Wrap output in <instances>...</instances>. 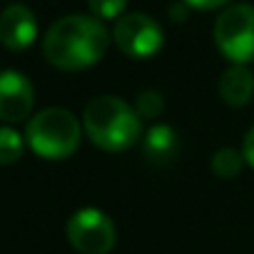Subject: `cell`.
Here are the masks:
<instances>
[{
	"mask_svg": "<svg viewBox=\"0 0 254 254\" xmlns=\"http://www.w3.org/2000/svg\"><path fill=\"white\" fill-rule=\"evenodd\" d=\"M25 140L13 127H0V165H13L23 157Z\"/></svg>",
	"mask_w": 254,
	"mask_h": 254,
	"instance_id": "7c38bea8",
	"label": "cell"
},
{
	"mask_svg": "<svg viewBox=\"0 0 254 254\" xmlns=\"http://www.w3.org/2000/svg\"><path fill=\"white\" fill-rule=\"evenodd\" d=\"M38 38V20L25 5H8L0 13V45L20 53L30 48Z\"/></svg>",
	"mask_w": 254,
	"mask_h": 254,
	"instance_id": "ba28073f",
	"label": "cell"
},
{
	"mask_svg": "<svg viewBox=\"0 0 254 254\" xmlns=\"http://www.w3.org/2000/svg\"><path fill=\"white\" fill-rule=\"evenodd\" d=\"M142 152L152 165H167L180 152V137L170 125H152L142 137Z\"/></svg>",
	"mask_w": 254,
	"mask_h": 254,
	"instance_id": "30bf717a",
	"label": "cell"
},
{
	"mask_svg": "<svg viewBox=\"0 0 254 254\" xmlns=\"http://www.w3.org/2000/svg\"><path fill=\"white\" fill-rule=\"evenodd\" d=\"M242 165H244V155L237 152V150H232V147L217 150V152L212 155V162H209L212 172H214L217 177H222V180H234V177L242 172Z\"/></svg>",
	"mask_w": 254,
	"mask_h": 254,
	"instance_id": "8fae6325",
	"label": "cell"
},
{
	"mask_svg": "<svg viewBox=\"0 0 254 254\" xmlns=\"http://www.w3.org/2000/svg\"><path fill=\"white\" fill-rule=\"evenodd\" d=\"M135 110H137L140 117H145V120H155V117L162 115V110H165V100H162V95H160L157 90H142V92L137 95V100H135Z\"/></svg>",
	"mask_w": 254,
	"mask_h": 254,
	"instance_id": "4fadbf2b",
	"label": "cell"
},
{
	"mask_svg": "<svg viewBox=\"0 0 254 254\" xmlns=\"http://www.w3.org/2000/svg\"><path fill=\"white\" fill-rule=\"evenodd\" d=\"M242 155H244V162H247L249 167H254V127L247 132V137H244V142H242Z\"/></svg>",
	"mask_w": 254,
	"mask_h": 254,
	"instance_id": "2e32d148",
	"label": "cell"
},
{
	"mask_svg": "<svg viewBox=\"0 0 254 254\" xmlns=\"http://www.w3.org/2000/svg\"><path fill=\"white\" fill-rule=\"evenodd\" d=\"M87 5L97 20H120L127 0H87Z\"/></svg>",
	"mask_w": 254,
	"mask_h": 254,
	"instance_id": "5bb4252c",
	"label": "cell"
},
{
	"mask_svg": "<svg viewBox=\"0 0 254 254\" xmlns=\"http://www.w3.org/2000/svg\"><path fill=\"white\" fill-rule=\"evenodd\" d=\"M214 43L234 65L254 60V5L237 3L219 13L214 23Z\"/></svg>",
	"mask_w": 254,
	"mask_h": 254,
	"instance_id": "277c9868",
	"label": "cell"
},
{
	"mask_svg": "<svg viewBox=\"0 0 254 254\" xmlns=\"http://www.w3.org/2000/svg\"><path fill=\"white\" fill-rule=\"evenodd\" d=\"M112 38L117 43V48L127 55V58H152L160 53L162 48V28L157 25V20H152L145 13H127L115 23Z\"/></svg>",
	"mask_w": 254,
	"mask_h": 254,
	"instance_id": "8992f818",
	"label": "cell"
},
{
	"mask_svg": "<svg viewBox=\"0 0 254 254\" xmlns=\"http://www.w3.org/2000/svg\"><path fill=\"white\" fill-rule=\"evenodd\" d=\"M67 239L80 254H110L117 239V229L102 209L85 207L70 217Z\"/></svg>",
	"mask_w": 254,
	"mask_h": 254,
	"instance_id": "5b68a950",
	"label": "cell"
},
{
	"mask_svg": "<svg viewBox=\"0 0 254 254\" xmlns=\"http://www.w3.org/2000/svg\"><path fill=\"white\" fill-rule=\"evenodd\" d=\"M82 127L90 142L105 152H125L142 137V117L122 97L100 95L87 102Z\"/></svg>",
	"mask_w": 254,
	"mask_h": 254,
	"instance_id": "7a4b0ae2",
	"label": "cell"
},
{
	"mask_svg": "<svg viewBox=\"0 0 254 254\" xmlns=\"http://www.w3.org/2000/svg\"><path fill=\"white\" fill-rule=\"evenodd\" d=\"M35 102L33 82L18 70L0 72V120L3 122H23L30 117Z\"/></svg>",
	"mask_w": 254,
	"mask_h": 254,
	"instance_id": "52a82bcc",
	"label": "cell"
},
{
	"mask_svg": "<svg viewBox=\"0 0 254 254\" xmlns=\"http://www.w3.org/2000/svg\"><path fill=\"white\" fill-rule=\"evenodd\" d=\"M217 90L229 107H244L254 95V75L247 65H232L222 72Z\"/></svg>",
	"mask_w": 254,
	"mask_h": 254,
	"instance_id": "9c48e42d",
	"label": "cell"
},
{
	"mask_svg": "<svg viewBox=\"0 0 254 254\" xmlns=\"http://www.w3.org/2000/svg\"><path fill=\"white\" fill-rule=\"evenodd\" d=\"M82 127L77 117L65 107H48L30 117L25 140L30 150L43 160H67L77 152Z\"/></svg>",
	"mask_w": 254,
	"mask_h": 254,
	"instance_id": "3957f363",
	"label": "cell"
},
{
	"mask_svg": "<svg viewBox=\"0 0 254 254\" xmlns=\"http://www.w3.org/2000/svg\"><path fill=\"white\" fill-rule=\"evenodd\" d=\"M187 8H197V10H214V8H222L227 5L229 0H182Z\"/></svg>",
	"mask_w": 254,
	"mask_h": 254,
	"instance_id": "9a60e30c",
	"label": "cell"
},
{
	"mask_svg": "<svg viewBox=\"0 0 254 254\" xmlns=\"http://www.w3.org/2000/svg\"><path fill=\"white\" fill-rule=\"evenodd\" d=\"M107 45L110 35L97 18L65 15L50 25L43 40V53L58 70H85L102 60Z\"/></svg>",
	"mask_w": 254,
	"mask_h": 254,
	"instance_id": "6da1fadb",
	"label": "cell"
}]
</instances>
